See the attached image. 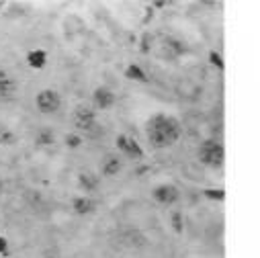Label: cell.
<instances>
[{"instance_id": "obj_24", "label": "cell", "mask_w": 260, "mask_h": 258, "mask_svg": "<svg viewBox=\"0 0 260 258\" xmlns=\"http://www.w3.org/2000/svg\"><path fill=\"white\" fill-rule=\"evenodd\" d=\"M164 7H168V3H154L152 5V9H164Z\"/></svg>"}, {"instance_id": "obj_6", "label": "cell", "mask_w": 260, "mask_h": 258, "mask_svg": "<svg viewBox=\"0 0 260 258\" xmlns=\"http://www.w3.org/2000/svg\"><path fill=\"white\" fill-rule=\"evenodd\" d=\"M117 238H119V246H123L127 250H140L148 244L146 234L140 232L138 228H123V230H119Z\"/></svg>"}, {"instance_id": "obj_17", "label": "cell", "mask_w": 260, "mask_h": 258, "mask_svg": "<svg viewBox=\"0 0 260 258\" xmlns=\"http://www.w3.org/2000/svg\"><path fill=\"white\" fill-rule=\"evenodd\" d=\"M17 144V136L15 132L7 127H0V146H15Z\"/></svg>"}, {"instance_id": "obj_14", "label": "cell", "mask_w": 260, "mask_h": 258, "mask_svg": "<svg viewBox=\"0 0 260 258\" xmlns=\"http://www.w3.org/2000/svg\"><path fill=\"white\" fill-rule=\"evenodd\" d=\"M125 78L127 80H136V82H150V78H148V74L144 72V68L142 66H138V63H129V66L125 68Z\"/></svg>"}, {"instance_id": "obj_19", "label": "cell", "mask_w": 260, "mask_h": 258, "mask_svg": "<svg viewBox=\"0 0 260 258\" xmlns=\"http://www.w3.org/2000/svg\"><path fill=\"white\" fill-rule=\"evenodd\" d=\"M63 142H66V146H68V148H72V150H74V148H80V146H82L84 138H80L78 134H68L66 138H63Z\"/></svg>"}, {"instance_id": "obj_22", "label": "cell", "mask_w": 260, "mask_h": 258, "mask_svg": "<svg viewBox=\"0 0 260 258\" xmlns=\"http://www.w3.org/2000/svg\"><path fill=\"white\" fill-rule=\"evenodd\" d=\"M172 228H174V232L176 234H182V217H180V213L176 211V213H172Z\"/></svg>"}, {"instance_id": "obj_21", "label": "cell", "mask_w": 260, "mask_h": 258, "mask_svg": "<svg viewBox=\"0 0 260 258\" xmlns=\"http://www.w3.org/2000/svg\"><path fill=\"white\" fill-rule=\"evenodd\" d=\"M152 41H154V35H152V33H144V35H142L140 51H142V53H150V49H152Z\"/></svg>"}, {"instance_id": "obj_9", "label": "cell", "mask_w": 260, "mask_h": 258, "mask_svg": "<svg viewBox=\"0 0 260 258\" xmlns=\"http://www.w3.org/2000/svg\"><path fill=\"white\" fill-rule=\"evenodd\" d=\"M123 170V160L119 158V154H105L99 166V176L103 178H115L117 174H121Z\"/></svg>"}, {"instance_id": "obj_8", "label": "cell", "mask_w": 260, "mask_h": 258, "mask_svg": "<svg viewBox=\"0 0 260 258\" xmlns=\"http://www.w3.org/2000/svg\"><path fill=\"white\" fill-rule=\"evenodd\" d=\"M115 103H117V96H115V92H113L111 88H107V86L94 88V92H92V103H90L94 111H109V109L115 107Z\"/></svg>"}, {"instance_id": "obj_3", "label": "cell", "mask_w": 260, "mask_h": 258, "mask_svg": "<svg viewBox=\"0 0 260 258\" xmlns=\"http://www.w3.org/2000/svg\"><path fill=\"white\" fill-rule=\"evenodd\" d=\"M197 158L203 166H207L211 170H221L223 162H225V148L217 140H205L197 148Z\"/></svg>"}, {"instance_id": "obj_16", "label": "cell", "mask_w": 260, "mask_h": 258, "mask_svg": "<svg viewBox=\"0 0 260 258\" xmlns=\"http://www.w3.org/2000/svg\"><path fill=\"white\" fill-rule=\"evenodd\" d=\"M164 49L172 51V55H182L186 51V45L180 39H176V37H166L164 39Z\"/></svg>"}, {"instance_id": "obj_26", "label": "cell", "mask_w": 260, "mask_h": 258, "mask_svg": "<svg viewBox=\"0 0 260 258\" xmlns=\"http://www.w3.org/2000/svg\"><path fill=\"white\" fill-rule=\"evenodd\" d=\"M5 7H7V3H3V0H0V11H3Z\"/></svg>"}, {"instance_id": "obj_11", "label": "cell", "mask_w": 260, "mask_h": 258, "mask_svg": "<svg viewBox=\"0 0 260 258\" xmlns=\"http://www.w3.org/2000/svg\"><path fill=\"white\" fill-rule=\"evenodd\" d=\"M76 180H78L80 190H84L88 197L92 195V192H96L99 186H101V176L96 172H92V170H80Z\"/></svg>"}, {"instance_id": "obj_5", "label": "cell", "mask_w": 260, "mask_h": 258, "mask_svg": "<svg viewBox=\"0 0 260 258\" xmlns=\"http://www.w3.org/2000/svg\"><path fill=\"white\" fill-rule=\"evenodd\" d=\"M152 199H154L158 205L172 207V205H176L178 199H180V190H178V186L172 184V182H162V184L154 186V190H152Z\"/></svg>"}, {"instance_id": "obj_15", "label": "cell", "mask_w": 260, "mask_h": 258, "mask_svg": "<svg viewBox=\"0 0 260 258\" xmlns=\"http://www.w3.org/2000/svg\"><path fill=\"white\" fill-rule=\"evenodd\" d=\"M35 144H37V146H51V144H55V134H53V129H49V127H41V129H37V134H35Z\"/></svg>"}, {"instance_id": "obj_20", "label": "cell", "mask_w": 260, "mask_h": 258, "mask_svg": "<svg viewBox=\"0 0 260 258\" xmlns=\"http://www.w3.org/2000/svg\"><path fill=\"white\" fill-rule=\"evenodd\" d=\"M209 61H211V66H215L217 70H223V68H225V63H223L221 53H217L215 49H211V51H209Z\"/></svg>"}, {"instance_id": "obj_7", "label": "cell", "mask_w": 260, "mask_h": 258, "mask_svg": "<svg viewBox=\"0 0 260 258\" xmlns=\"http://www.w3.org/2000/svg\"><path fill=\"white\" fill-rule=\"evenodd\" d=\"M115 146H117L119 154L125 156V158H129V160H142V158H144V150H142V146H140L134 138H129V136H125V134L117 136Z\"/></svg>"}, {"instance_id": "obj_2", "label": "cell", "mask_w": 260, "mask_h": 258, "mask_svg": "<svg viewBox=\"0 0 260 258\" xmlns=\"http://www.w3.org/2000/svg\"><path fill=\"white\" fill-rule=\"evenodd\" d=\"M72 125L80 138H99L103 134V127L99 125L96 111L88 103H78L72 111Z\"/></svg>"}, {"instance_id": "obj_12", "label": "cell", "mask_w": 260, "mask_h": 258, "mask_svg": "<svg viewBox=\"0 0 260 258\" xmlns=\"http://www.w3.org/2000/svg\"><path fill=\"white\" fill-rule=\"evenodd\" d=\"M70 207H72V211H74L76 215H90V213L96 211L99 203H96L92 197H88V195H80V197H74V199H72Z\"/></svg>"}, {"instance_id": "obj_1", "label": "cell", "mask_w": 260, "mask_h": 258, "mask_svg": "<svg viewBox=\"0 0 260 258\" xmlns=\"http://www.w3.org/2000/svg\"><path fill=\"white\" fill-rule=\"evenodd\" d=\"M182 136V125L174 115L156 113L146 123V138L154 150H168L172 148Z\"/></svg>"}, {"instance_id": "obj_18", "label": "cell", "mask_w": 260, "mask_h": 258, "mask_svg": "<svg viewBox=\"0 0 260 258\" xmlns=\"http://www.w3.org/2000/svg\"><path fill=\"white\" fill-rule=\"evenodd\" d=\"M203 195H205V199H209V201L221 203V201L225 199V190H223V188H205Z\"/></svg>"}, {"instance_id": "obj_23", "label": "cell", "mask_w": 260, "mask_h": 258, "mask_svg": "<svg viewBox=\"0 0 260 258\" xmlns=\"http://www.w3.org/2000/svg\"><path fill=\"white\" fill-rule=\"evenodd\" d=\"M0 254H9V242L5 240V238H0Z\"/></svg>"}, {"instance_id": "obj_25", "label": "cell", "mask_w": 260, "mask_h": 258, "mask_svg": "<svg viewBox=\"0 0 260 258\" xmlns=\"http://www.w3.org/2000/svg\"><path fill=\"white\" fill-rule=\"evenodd\" d=\"M3 192H5V180L0 178V195H3Z\"/></svg>"}, {"instance_id": "obj_10", "label": "cell", "mask_w": 260, "mask_h": 258, "mask_svg": "<svg viewBox=\"0 0 260 258\" xmlns=\"http://www.w3.org/2000/svg\"><path fill=\"white\" fill-rule=\"evenodd\" d=\"M19 92V82L7 70L0 68V101H11Z\"/></svg>"}, {"instance_id": "obj_4", "label": "cell", "mask_w": 260, "mask_h": 258, "mask_svg": "<svg viewBox=\"0 0 260 258\" xmlns=\"http://www.w3.org/2000/svg\"><path fill=\"white\" fill-rule=\"evenodd\" d=\"M35 107L41 115H55L63 107V99L55 88H43L35 96Z\"/></svg>"}, {"instance_id": "obj_13", "label": "cell", "mask_w": 260, "mask_h": 258, "mask_svg": "<svg viewBox=\"0 0 260 258\" xmlns=\"http://www.w3.org/2000/svg\"><path fill=\"white\" fill-rule=\"evenodd\" d=\"M27 63H29L33 70L45 68V63H47V51L45 49H31L27 53Z\"/></svg>"}]
</instances>
